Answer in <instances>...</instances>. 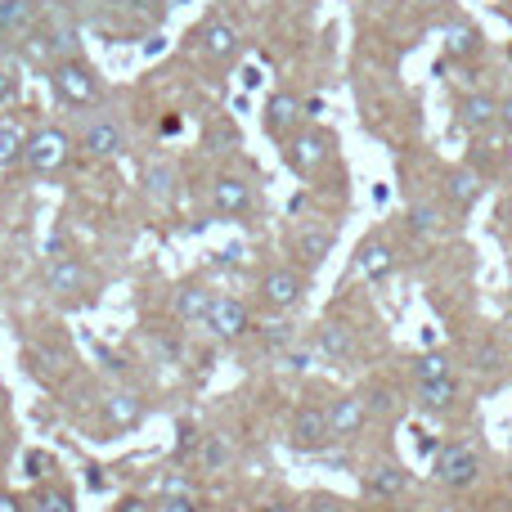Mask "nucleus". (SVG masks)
Segmentation results:
<instances>
[{
    "instance_id": "obj_12",
    "label": "nucleus",
    "mask_w": 512,
    "mask_h": 512,
    "mask_svg": "<svg viewBox=\"0 0 512 512\" xmlns=\"http://www.w3.org/2000/svg\"><path fill=\"white\" fill-rule=\"evenodd\" d=\"M72 153H77V144H72V135L63 131V126H32V135H27V149H23V171L36 180H50L59 176L63 167L72 162Z\"/></svg>"
},
{
    "instance_id": "obj_16",
    "label": "nucleus",
    "mask_w": 512,
    "mask_h": 512,
    "mask_svg": "<svg viewBox=\"0 0 512 512\" xmlns=\"http://www.w3.org/2000/svg\"><path fill=\"white\" fill-rule=\"evenodd\" d=\"M436 194L445 198V207H450L454 216H472L481 203H486L490 194V180L481 176V171H472L468 162H445L441 176H436Z\"/></svg>"
},
{
    "instance_id": "obj_5",
    "label": "nucleus",
    "mask_w": 512,
    "mask_h": 512,
    "mask_svg": "<svg viewBox=\"0 0 512 512\" xmlns=\"http://www.w3.org/2000/svg\"><path fill=\"white\" fill-rule=\"evenodd\" d=\"M45 292H50L54 301H59L63 310H81V306H95L99 297V274L90 261H81L77 252L68 256H54V261H45V274H41Z\"/></svg>"
},
{
    "instance_id": "obj_15",
    "label": "nucleus",
    "mask_w": 512,
    "mask_h": 512,
    "mask_svg": "<svg viewBox=\"0 0 512 512\" xmlns=\"http://www.w3.org/2000/svg\"><path fill=\"white\" fill-rule=\"evenodd\" d=\"M310 346H315V355L324 364H333V369H355V364L364 360V342H360V328L351 324V319H319L315 333H310Z\"/></svg>"
},
{
    "instance_id": "obj_24",
    "label": "nucleus",
    "mask_w": 512,
    "mask_h": 512,
    "mask_svg": "<svg viewBox=\"0 0 512 512\" xmlns=\"http://www.w3.org/2000/svg\"><path fill=\"white\" fill-rule=\"evenodd\" d=\"M216 301V288L203 279H185L176 292H171V319L180 328H203L207 324V310Z\"/></svg>"
},
{
    "instance_id": "obj_18",
    "label": "nucleus",
    "mask_w": 512,
    "mask_h": 512,
    "mask_svg": "<svg viewBox=\"0 0 512 512\" xmlns=\"http://www.w3.org/2000/svg\"><path fill=\"white\" fill-rule=\"evenodd\" d=\"M189 45H194V54L203 63H212V68H230L243 50V36L225 14H207L203 23L189 32Z\"/></svg>"
},
{
    "instance_id": "obj_42",
    "label": "nucleus",
    "mask_w": 512,
    "mask_h": 512,
    "mask_svg": "<svg viewBox=\"0 0 512 512\" xmlns=\"http://www.w3.org/2000/svg\"><path fill=\"white\" fill-rule=\"evenodd\" d=\"M27 468H32V477L41 481V477H45V472H41V468H45V454H27Z\"/></svg>"
},
{
    "instance_id": "obj_50",
    "label": "nucleus",
    "mask_w": 512,
    "mask_h": 512,
    "mask_svg": "<svg viewBox=\"0 0 512 512\" xmlns=\"http://www.w3.org/2000/svg\"><path fill=\"white\" fill-rule=\"evenodd\" d=\"M508 14H512V0H508Z\"/></svg>"
},
{
    "instance_id": "obj_47",
    "label": "nucleus",
    "mask_w": 512,
    "mask_h": 512,
    "mask_svg": "<svg viewBox=\"0 0 512 512\" xmlns=\"http://www.w3.org/2000/svg\"><path fill=\"white\" fill-rule=\"evenodd\" d=\"M508 360H512V342H508Z\"/></svg>"
},
{
    "instance_id": "obj_25",
    "label": "nucleus",
    "mask_w": 512,
    "mask_h": 512,
    "mask_svg": "<svg viewBox=\"0 0 512 512\" xmlns=\"http://www.w3.org/2000/svg\"><path fill=\"white\" fill-rule=\"evenodd\" d=\"M41 0H0V50H14L41 18Z\"/></svg>"
},
{
    "instance_id": "obj_19",
    "label": "nucleus",
    "mask_w": 512,
    "mask_h": 512,
    "mask_svg": "<svg viewBox=\"0 0 512 512\" xmlns=\"http://www.w3.org/2000/svg\"><path fill=\"white\" fill-rule=\"evenodd\" d=\"M369 427H373V414L360 387H346L328 396V432H333V445H355L360 436H369Z\"/></svg>"
},
{
    "instance_id": "obj_49",
    "label": "nucleus",
    "mask_w": 512,
    "mask_h": 512,
    "mask_svg": "<svg viewBox=\"0 0 512 512\" xmlns=\"http://www.w3.org/2000/svg\"><path fill=\"white\" fill-rule=\"evenodd\" d=\"M41 5H54V0H41Z\"/></svg>"
},
{
    "instance_id": "obj_8",
    "label": "nucleus",
    "mask_w": 512,
    "mask_h": 512,
    "mask_svg": "<svg viewBox=\"0 0 512 512\" xmlns=\"http://www.w3.org/2000/svg\"><path fill=\"white\" fill-rule=\"evenodd\" d=\"M207 207H212L216 221H252L256 212H261V189H256L252 176H243V171H212V180H207Z\"/></svg>"
},
{
    "instance_id": "obj_39",
    "label": "nucleus",
    "mask_w": 512,
    "mask_h": 512,
    "mask_svg": "<svg viewBox=\"0 0 512 512\" xmlns=\"http://www.w3.org/2000/svg\"><path fill=\"white\" fill-rule=\"evenodd\" d=\"M499 126H504V135L512 140V86L499 95Z\"/></svg>"
},
{
    "instance_id": "obj_30",
    "label": "nucleus",
    "mask_w": 512,
    "mask_h": 512,
    "mask_svg": "<svg viewBox=\"0 0 512 512\" xmlns=\"http://www.w3.org/2000/svg\"><path fill=\"white\" fill-rule=\"evenodd\" d=\"M176 185H180V176H176V167H171L167 158H158V162L144 167V198H149V203H158V207L176 203V194H180Z\"/></svg>"
},
{
    "instance_id": "obj_36",
    "label": "nucleus",
    "mask_w": 512,
    "mask_h": 512,
    "mask_svg": "<svg viewBox=\"0 0 512 512\" xmlns=\"http://www.w3.org/2000/svg\"><path fill=\"white\" fill-rule=\"evenodd\" d=\"M18 90H23V77H18V63L9 59L5 50H0V108H9L18 99Z\"/></svg>"
},
{
    "instance_id": "obj_33",
    "label": "nucleus",
    "mask_w": 512,
    "mask_h": 512,
    "mask_svg": "<svg viewBox=\"0 0 512 512\" xmlns=\"http://www.w3.org/2000/svg\"><path fill=\"white\" fill-rule=\"evenodd\" d=\"M297 512H355V504L337 490H310V495L297 499Z\"/></svg>"
},
{
    "instance_id": "obj_6",
    "label": "nucleus",
    "mask_w": 512,
    "mask_h": 512,
    "mask_svg": "<svg viewBox=\"0 0 512 512\" xmlns=\"http://www.w3.org/2000/svg\"><path fill=\"white\" fill-rule=\"evenodd\" d=\"M279 153H283V167H288L292 176L315 185V180L337 162V135L328 131L324 122H306Z\"/></svg>"
},
{
    "instance_id": "obj_32",
    "label": "nucleus",
    "mask_w": 512,
    "mask_h": 512,
    "mask_svg": "<svg viewBox=\"0 0 512 512\" xmlns=\"http://www.w3.org/2000/svg\"><path fill=\"white\" fill-rule=\"evenodd\" d=\"M27 126L23 117H0V171L23 167V149H27Z\"/></svg>"
},
{
    "instance_id": "obj_23",
    "label": "nucleus",
    "mask_w": 512,
    "mask_h": 512,
    "mask_svg": "<svg viewBox=\"0 0 512 512\" xmlns=\"http://www.w3.org/2000/svg\"><path fill=\"white\" fill-rule=\"evenodd\" d=\"M486 54V32L472 18H450L445 23V59L459 63V72H472Z\"/></svg>"
},
{
    "instance_id": "obj_21",
    "label": "nucleus",
    "mask_w": 512,
    "mask_h": 512,
    "mask_svg": "<svg viewBox=\"0 0 512 512\" xmlns=\"http://www.w3.org/2000/svg\"><path fill=\"white\" fill-rule=\"evenodd\" d=\"M333 248H337V225L333 221H315V216H310V221L292 225V234H288V261L301 265V270H310V274L333 256Z\"/></svg>"
},
{
    "instance_id": "obj_41",
    "label": "nucleus",
    "mask_w": 512,
    "mask_h": 512,
    "mask_svg": "<svg viewBox=\"0 0 512 512\" xmlns=\"http://www.w3.org/2000/svg\"><path fill=\"white\" fill-rule=\"evenodd\" d=\"M252 512H297V504H288V499L270 495V499H261V504H252Z\"/></svg>"
},
{
    "instance_id": "obj_31",
    "label": "nucleus",
    "mask_w": 512,
    "mask_h": 512,
    "mask_svg": "<svg viewBox=\"0 0 512 512\" xmlns=\"http://www.w3.org/2000/svg\"><path fill=\"white\" fill-rule=\"evenodd\" d=\"M27 512H77V495L68 481H36L27 495Z\"/></svg>"
},
{
    "instance_id": "obj_46",
    "label": "nucleus",
    "mask_w": 512,
    "mask_h": 512,
    "mask_svg": "<svg viewBox=\"0 0 512 512\" xmlns=\"http://www.w3.org/2000/svg\"><path fill=\"white\" fill-rule=\"evenodd\" d=\"M283 5H301V0H283Z\"/></svg>"
},
{
    "instance_id": "obj_1",
    "label": "nucleus",
    "mask_w": 512,
    "mask_h": 512,
    "mask_svg": "<svg viewBox=\"0 0 512 512\" xmlns=\"http://www.w3.org/2000/svg\"><path fill=\"white\" fill-rule=\"evenodd\" d=\"M14 54L23 63H32V68H41V72L54 68L59 59L81 54V23L68 14V5H63V0H54V5L41 9V18H36L32 32L14 45Z\"/></svg>"
},
{
    "instance_id": "obj_20",
    "label": "nucleus",
    "mask_w": 512,
    "mask_h": 512,
    "mask_svg": "<svg viewBox=\"0 0 512 512\" xmlns=\"http://www.w3.org/2000/svg\"><path fill=\"white\" fill-rule=\"evenodd\" d=\"M409 405H414L423 418H436V423L459 418L463 409H468V387H463V373L441 378V382H418V387H409Z\"/></svg>"
},
{
    "instance_id": "obj_28",
    "label": "nucleus",
    "mask_w": 512,
    "mask_h": 512,
    "mask_svg": "<svg viewBox=\"0 0 512 512\" xmlns=\"http://www.w3.org/2000/svg\"><path fill=\"white\" fill-rule=\"evenodd\" d=\"M230 463H234L230 436L203 427V441H198V450H194V468L203 472V477H221V472H230Z\"/></svg>"
},
{
    "instance_id": "obj_40",
    "label": "nucleus",
    "mask_w": 512,
    "mask_h": 512,
    "mask_svg": "<svg viewBox=\"0 0 512 512\" xmlns=\"http://www.w3.org/2000/svg\"><path fill=\"white\" fill-rule=\"evenodd\" d=\"M0 512H27V499H23V495H14V490H5V486H0Z\"/></svg>"
},
{
    "instance_id": "obj_29",
    "label": "nucleus",
    "mask_w": 512,
    "mask_h": 512,
    "mask_svg": "<svg viewBox=\"0 0 512 512\" xmlns=\"http://www.w3.org/2000/svg\"><path fill=\"white\" fill-rule=\"evenodd\" d=\"M248 342L265 355V360H279L288 346L301 342V333H297V324H292V319H274V324H256V333L248 337Z\"/></svg>"
},
{
    "instance_id": "obj_17",
    "label": "nucleus",
    "mask_w": 512,
    "mask_h": 512,
    "mask_svg": "<svg viewBox=\"0 0 512 512\" xmlns=\"http://www.w3.org/2000/svg\"><path fill=\"white\" fill-rule=\"evenodd\" d=\"M144 418H149V400L135 387H108L99 396V432H104V441L140 432Z\"/></svg>"
},
{
    "instance_id": "obj_26",
    "label": "nucleus",
    "mask_w": 512,
    "mask_h": 512,
    "mask_svg": "<svg viewBox=\"0 0 512 512\" xmlns=\"http://www.w3.org/2000/svg\"><path fill=\"white\" fill-rule=\"evenodd\" d=\"M454 373H459V355H454L450 346H423V351L409 355V387L454 378Z\"/></svg>"
},
{
    "instance_id": "obj_9",
    "label": "nucleus",
    "mask_w": 512,
    "mask_h": 512,
    "mask_svg": "<svg viewBox=\"0 0 512 512\" xmlns=\"http://www.w3.org/2000/svg\"><path fill=\"white\" fill-rule=\"evenodd\" d=\"M306 122H319V99H301L297 90H288V86L270 90V99H265V108H261L265 140H274L283 149V144H288Z\"/></svg>"
},
{
    "instance_id": "obj_44",
    "label": "nucleus",
    "mask_w": 512,
    "mask_h": 512,
    "mask_svg": "<svg viewBox=\"0 0 512 512\" xmlns=\"http://www.w3.org/2000/svg\"><path fill=\"white\" fill-rule=\"evenodd\" d=\"M369 512H423V508H405V504H373Z\"/></svg>"
},
{
    "instance_id": "obj_7",
    "label": "nucleus",
    "mask_w": 512,
    "mask_h": 512,
    "mask_svg": "<svg viewBox=\"0 0 512 512\" xmlns=\"http://www.w3.org/2000/svg\"><path fill=\"white\" fill-rule=\"evenodd\" d=\"M72 144H77V153H86V158H95V162H113V158H122V153L131 149V131H126L122 117L104 104V108L81 113Z\"/></svg>"
},
{
    "instance_id": "obj_45",
    "label": "nucleus",
    "mask_w": 512,
    "mask_h": 512,
    "mask_svg": "<svg viewBox=\"0 0 512 512\" xmlns=\"http://www.w3.org/2000/svg\"><path fill=\"white\" fill-rule=\"evenodd\" d=\"M162 45H167V41H162V32H153L149 45H144V54H162Z\"/></svg>"
},
{
    "instance_id": "obj_10",
    "label": "nucleus",
    "mask_w": 512,
    "mask_h": 512,
    "mask_svg": "<svg viewBox=\"0 0 512 512\" xmlns=\"http://www.w3.org/2000/svg\"><path fill=\"white\" fill-rule=\"evenodd\" d=\"M450 117L468 140L504 135V126H499V90H490V86H463L450 99Z\"/></svg>"
},
{
    "instance_id": "obj_27",
    "label": "nucleus",
    "mask_w": 512,
    "mask_h": 512,
    "mask_svg": "<svg viewBox=\"0 0 512 512\" xmlns=\"http://www.w3.org/2000/svg\"><path fill=\"white\" fill-rule=\"evenodd\" d=\"M239 149H243L239 122H234L230 113L207 117V126H203V153H207V158H234Z\"/></svg>"
},
{
    "instance_id": "obj_35",
    "label": "nucleus",
    "mask_w": 512,
    "mask_h": 512,
    "mask_svg": "<svg viewBox=\"0 0 512 512\" xmlns=\"http://www.w3.org/2000/svg\"><path fill=\"white\" fill-rule=\"evenodd\" d=\"M198 441H203V427L194 423V418H180L176 423V463H194V450H198Z\"/></svg>"
},
{
    "instance_id": "obj_48",
    "label": "nucleus",
    "mask_w": 512,
    "mask_h": 512,
    "mask_svg": "<svg viewBox=\"0 0 512 512\" xmlns=\"http://www.w3.org/2000/svg\"><path fill=\"white\" fill-rule=\"evenodd\" d=\"M508 463H512V445H508Z\"/></svg>"
},
{
    "instance_id": "obj_13",
    "label": "nucleus",
    "mask_w": 512,
    "mask_h": 512,
    "mask_svg": "<svg viewBox=\"0 0 512 512\" xmlns=\"http://www.w3.org/2000/svg\"><path fill=\"white\" fill-rule=\"evenodd\" d=\"M283 441H288L292 454H324L333 450V432H328V400H297L288 414V427H283Z\"/></svg>"
},
{
    "instance_id": "obj_43",
    "label": "nucleus",
    "mask_w": 512,
    "mask_h": 512,
    "mask_svg": "<svg viewBox=\"0 0 512 512\" xmlns=\"http://www.w3.org/2000/svg\"><path fill=\"white\" fill-rule=\"evenodd\" d=\"M405 5H409V9H423V14H432V9H441L445 0H405Z\"/></svg>"
},
{
    "instance_id": "obj_34",
    "label": "nucleus",
    "mask_w": 512,
    "mask_h": 512,
    "mask_svg": "<svg viewBox=\"0 0 512 512\" xmlns=\"http://www.w3.org/2000/svg\"><path fill=\"white\" fill-rule=\"evenodd\" d=\"M113 9H122V14H131V18H140V23L158 27L162 18H167L171 0H113Z\"/></svg>"
},
{
    "instance_id": "obj_3",
    "label": "nucleus",
    "mask_w": 512,
    "mask_h": 512,
    "mask_svg": "<svg viewBox=\"0 0 512 512\" xmlns=\"http://www.w3.org/2000/svg\"><path fill=\"white\" fill-rule=\"evenodd\" d=\"M50 95L59 99L63 108H77V113H90V108L108 104V81L86 54H72V59H59L54 68L41 72Z\"/></svg>"
},
{
    "instance_id": "obj_11",
    "label": "nucleus",
    "mask_w": 512,
    "mask_h": 512,
    "mask_svg": "<svg viewBox=\"0 0 512 512\" xmlns=\"http://www.w3.org/2000/svg\"><path fill=\"white\" fill-rule=\"evenodd\" d=\"M414 468L400 463L396 454H378L360 468V495L364 504H405V495L414 490Z\"/></svg>"
},
{
    "instance_id": "obj_37",
    "label": "nucleus",
    "mask_w": 512,
    "mask_h": 512,
    "mask_svg": "<svg viewBox=\"0 0 512 512\" xmlns=\"http://www.w3.org/2000/svg\"><path fill=\"white\" fill-rule=\"evenodd\" d=\"M153 512H203V504H198V495H158Z\"/></svg>"
},
{
    "instance_id": "obj_22",
    "label": "nucleus",
    "mask_w": 512,
    "mask_h": 512,
    "mask_svg": "<svg viewBox=\"0 0 512 512\" xmlns=\"http://www.w3.org/2000/svg\"><path fill=\"white\" fill-rule=\"evenodd\" d=\"M400 265V243L391 239L387 230H373L360 239V248L351 256V274L355 279H369V283H387Z\"/></svg>"
},
{
    "instance_id": "obj_2",
    "label": "nucleus",
    "mask_w": 512,
    "mask_h": 512,
    "mask_svg": "<svg viewBox=\"0 0 512 512\" xmlns=\"http://www.w3.org/2000/svg\"><path fill=\"white\" fill-rule=\"evenodd\" d=\"M490 463H486V445L472 432L445 436L432 454V486L445 495H472V490L486 481Z\"/></svg>"
},
{
    "instance_id": "obj_14",
    "label": "nucleus",
    "mask_w": 512,
    "mask_h": 512,
    "mask_svg": "<svg viewBox=\"0 0 512 512\" xmlns=\"http://www.w3.org/2000/svg\"><path fill=\"white\" fill-rule=\"evenodd\" d=\"M203 328L216 346H243L256 333V306L248 297H239V292H216Z\"/></svg>"
},
{
    "instance_id": "obj_38",
    "label": "nucleus",
    "mask_w": 512,
    "mask_h": 512,
    "mask_svg": "<svg viewBox=\"0 0 512 512\" xmlns=\"http://www.w3.org/2000/svg\"><path fill=\"white\" fill-rule=\"evenodd\" d=\"M108 512H153V504L149 499H140V495H122Z\"/></svg>"
},
{
    "instance_id": "obj_4",
    "label": "nucleus",
    "mask_w": 512,
    "mask_h": 512,
    "mask_svg": "<svg viewBox=\"0 0 512 512\" xmlns=\"http://www.w3.org/2000/svg\"><path fill=\"white\" fill-rule=\"evenodd\" d=\"M310 279L315 274L301 270L292 261H274L256 274V288H252V306L270 319H292L310 297Z\"/></svg>"
}]
</instances>
